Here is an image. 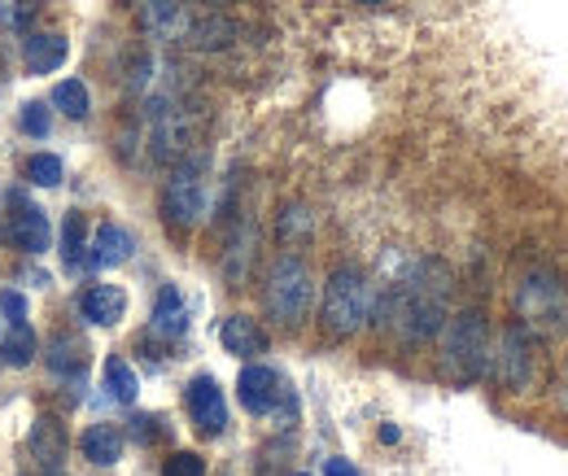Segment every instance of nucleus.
Wrapping results in <instances>:
<instances>
[{"instance_id":"1","label":"nucleus","mask_w":568,"mask_h":476,"mask_svg":"<svg viewBox=\"0 0 568 476\" xmlns=\"http://www.w3.org/2000/svg\"><path fill=\"white\" fill-rule=\"evenodd\" d=\"M376 315L385 324H394V333L412 345L442 337V328L450 320V272L433 259L412 263L394 284L381 288Z\"/></svg>"},{"instance_id":"2","label":"nucleus","mask_w":568,"mask_h":476,"mask_svg":"<svg viewBox=\"0 0 568 476\" xmlns=\"http://www.w3.org/2000/svg\"><path fill=\"white\" fill-rule=\"evenodd\" d=\"M490 354H495V341H490L486 311L468 306V311L446 320V328H442V367H446L450 381H459V385L481 381L490 372Z\"/></svg>"},{"instance_id":"3","label":"nucleus","mask_w":568,"mask_h":476,"mask_svg":"<svg viewBox=\"0 0 568 476\" xmlns=\"http://www.w3.org/2000/svg\"><path fill=\"white\" fill-rule=\"evenodd\" d=\"M516 315L534 337H560L568 333V288L560 272L529 267L516 280Z\"/></svg>"},{"instance_id":"4","label":"nucleus","mask_w":568,"mask_h":476,"mask_svg":"<svg viewBox=\"0 0 568 476\" xmlns=\"http://www.w3.org/2000/svg\"><path fill=\"white\" fill-rule=\"evenodd\" d=\"M372 311H376V288H372V280L358 272V267H337V272L328 275V284H324V311H320L328 337L346 341L355 337V333H363L367 320H372Z\"/></svg>"},{"instance_id":"5","label":"nucleus","mask_w":568,"mask_h":476,"mask_svg":"<svg viewBox=\"0 0 568 476\" xmlns=\"http://www.w3.org/2000/svg\"><path fill=\"white\" fill-rule=\"evenodd\" d=\"M263 306L281 328H302L311 306H315V275L306 267V259L297 254H281L267 272L263 284Z\"/></svg>"},{"instance_id":"6","label":"nucleus","mask_w":568,"mask_h":476,"mask_svg":"<svg viewBox=\"0 0 568 476\" xmlns=\"http://www.w3.org/2000/svg\"><path fill=\"white\" fill-rule=\"evenodd\" d=\"M490 372H495V381L507 394H529L538 385V337L520 320H511L498 333V345L490 354Z\"/></svg>"},{"instance_id":"7","label":"nucleus","mask_w":568,"mask_h":476,"mask_svg":"<svg viewBox=\"0 0 568 476\" xmlns=\"http://www.w3.org/2000/svg\"><path fill=\"white\" fill-rule=\"evenodd\" d=\"M206 205H211V193H206V166L202 158H184L166 189H162V214L175 232H193L202 219H206Z\"/></svg>"},{"instance_id":"8","label":"nucleus","mask_w":568,"mask_h":476,"mask_svg":"<svg viewBox=\"0 0 568 476\" xmlns=\"http://www.w3.org/2000/svg\"><path fill=\"white\" fill-rule=\"evenodd\" d=\"M236 398L250 415H272V419H293L297 415V398L288 394V385L281 381V372L250 363L236 376Z\"/></svg>"},{"instance_id":"9","label":"nucleus","mask_w":568,"mask_h":476,"mask_svg":"<svg viewBox=\"0 0 568 476\" xmlns=\"http://www.w3.org/2000/svg\"><path fill=\"white\" fill-rule=\"evenodd\" d=\"M144 144H149V153H153L158 162L184 158L189 144H193V123H189V114H184L175 101L158 97V101L149 105V114H144Z\"/></svg>"},{"instance_id":"10","label":"nucleus","mask_w":568,"mask_h":476,"mask_svg":"<svg viewBox=\"0 0 568 476\" xmlns=\"http://www.w3.org/2000/svg\"><path fill=\"white\" fill-rule=\"evenodd\" d=\"M184 403H189V415H193L202 437H219L227 428V398H223L214 376H193L184 389Z\"/></svg>"},{"instance_id":"11","label":"nucleus","mask_w":568,"mask_h":476,"mask_svg":"<svg viewBox=\"0 0 568 476\" xmlns=\"http://www.w3.org/2000/svg\"><path fill=\"white\" fill-rule=\"evenodd\" d=\"M49 236H53V227H49L44 210L36 202H27V198H13V210H9V241H13L18 250H27V254H44V250H49Z\"/></svg>"},{"instance_id":"12","label":"nucleus","mask_w":568,"mask_h":476,"mask_svg":"<svg viewBox=\"0 0 568 476\" xmlns=\"http://www.w3.org/2000/svg\"><path fill=\"white\" fill-rule=\"evenodd\" d=\"M189 333V302L175 284H162L153 311H149V337L158 341H180Z\"/></svg>"},{"instance_id":"13","label":"nucleus","mask_w":568,"mask_h":476,"mask_svg":"<svg viewBox=\"0 0 568 476\" xmlns=\"http://www.w3.org/2000/svg\"><path fill=\"white\" fill-rule=\"evenodd\" d=\"M79 315L88 324H97V328H110V324H119L128 315V293L119 284H88L79 293Z\"/></svg>"},{"instance_id":"14","label":"nucleus","mask_w":568,"mask_h":476,"mask_svg":"<svg viewBox=\"0 0 568 476\" xmlns=\"http://www.w3.org/2000/svg\"><path fill=\"white\" fill-rule=\"evenodd\" d=\"M31 459L40 464L44 476H62V464H67V433H62V424H58L53 415L36 419V428H31Z\"/></svg>"},{"instance_id":"15","label":"nucleus","mask_w":568,"mask_h":476,"mask_svg":"<svg viewBox=\"0 0 568 476\" xmlns=\"http://www.w3.org/2000/svg\"><path fill=\"white\" fill-rule=\"evenodd\" d=\"M132 250H136L132 232H123L119 223H101L97 236H92V245H88V263L97 272H110V267H123L132 259Z\"/></svg>"},{"instance_id":"16","label":"nucleus","mask_w":568,"mask_h":476,"mask_svg":"<svg viewBox=\"0 0 568 476\" xmlns=\"http://www.w3.org/2000/svg\"><path fill=\"white\" fill-rule=\"evenodd\" d=\"M219 341H223V350H227V354H236V358H254V354H263V350H267V333H263V324H258V320H250V315H227V320L219 324Z\"/></svg>"},{"instance_id":"17","label":"nucleus","mask_w":568,"mask_h":476,"mask_svg":"<svg viewBox=\"0 0 568 476\" xmlns=\"http://www.w3.org/2000/svg\"><path fill=\"white\" fill-rule=\"evenodd\" d=\"M62 62H67V36L36 31V36L22 40V67H27V74H53Z\"/></svg>"},{"instance_id":"18","label":"nucleus","mask_w":568,"mask_h":476,"mask_svg":"<svg viewBox=\"0 0 568 476\" xmlns=\"http://www.w3.org/2000/svg\"><path fill=\"white\" fill-rule=\"evenodd\" d=\"M141 22L144 31L158 36V40H184V31H189V18H184L180 0H144Z\"/></svg>"},{"instance_id":"19","label":"nucleus","mask_w":568,"mask_h":476,"mask_svg":"<svg viewBox=\"0 0 568 476\" xmlns=\"http://www.w3.org/2000/svg\"><path fill=\"white\" fill-rule=\"evenodd\" d=\"M79 450H83L88 464H97V468H114V464L123 459V433H119L114 424H92V428L83 433Z\"/></svg>"},{"instance_id":"20","label":"nucleus","mask_w":568,"mask_h":476,"mask_svg":"<svg viewBox=\"0 0 568 476\" xmlns=\"http://www.w3.org/2000/svg\"><path fill=\"white\" fill-rule=\"evenodd\" d=\"M236 40V22L223 18V13H211V18H193L189 31H184V44L202 49V53H214V49H227Z\"/></svg>"},{"instance_id":"21","label":"nucleus","mask_w":568,"mask_h":476,"mask_svg":"<svg viewBox=\"0 0 568 476\" xmlns=\"http://www.w3.org/2000/svg\"><path fill=\"white\" fill-rule=\"evenodd\" d=\"M49 367H53V376H67V381H79L83 372H88V345L71 333H62V337L49 341Z\"/></svg>"},{"instance_id":"22","label":"nucleus","mask_w":568,"mask_h":476,"mask_svg":"<svg viewBox=\"0 0 568 476\" xmlns=\"http://www.w3.org/2000/svg\"><path fill=\"white\" fill-rule=\"evenodd\" d=\"M105 394H110V403H123V407L136 403V394H141V376L123 354H114L105 363Z\"/></svg>"},{"instance_id":"23","label":"nucleus","mask_w":568,"mask_h":476,"mask_svg":"<svg viewBox=\"0 0 568 476\" xmlns=\"http://www.w3.org/2000/svg\"><path fill=\"white\" fill-rule=\"evenodd\" d=\"M311 232H315V214L306 205H284L281 214H276V241L288 245V250L311 241Z\"/></svg>"},{"instance_id":"24","label":"nucleus","mask_w":568,"mask_h":476,"mask_svg":"<svg viewBox=\"0 0 568 476\" xmlns=\"http://www.w3.org/2000/svg\"><path fill=\"white\" fill-rule=\"evenodd\" d=\"M36 333L27 328V324H9V333L0 341V358L9 363V367H27L31 358H36Z\"/></svg>"},{"instance_id":"25","label":"nucleus","mask_w":568,"mask_h":476,"mask_svg":"<svg viewBox=\"0 0 568 476\" xmlns=\"http://www.w3.org/2000/svg\"><path fill=\"white\" fill-rule=\"evenodd\" d=\"M53 105H58L67 119H88V110H92L88 83H79V79H62V83L53 88Z\"/></svg>"},{"instance_id":"26","label":"nucleus","mask_w":568,"mask_h":476,"mask_svg":"<svg viewBox=\"0 0 568 476\" xmlns=\"http://www.w3.org/2000/svg\"><path fill=\"white\" fill-rule=\"evenodd\" d=\"M83 214L79 210H71L67 219H62V263L67 267H79L83 263V254H88V241H83Z\"/></svg>"},{"instance_id":"27","label":"nucleus","mask_w":568,"mask_h":476,"mask_svg":"<svg viewBox=\"0 0 568 476\" xmlns=\"http://www.w3.org/2000/svg\"><path fill=\"white\" fill-rule=\"evenodd\" d=\"M27 180L40 184V189H58L62 184V162L53 153H36V158H27Z\"/></svg>"},{"instance_id":"28","label":"nucleus","mask_w":568,"mask_h":476,"mask_svg":"<svg viewBox=\"0 0 568 476\" xmlns=\"http://www.w3.org/2000/svg\"><path fill=\"white\" fill-rule=\"evenodd\" d=\"M40 13V0H0V27L9 31H27Z\"/></svg>"},{"instance_id":"29","label":"nucleus","mask_w":568,"mask_h":476,"mask_svg":"<svg viewBox=\"0 0 568 476\" xmlns=\"http://www.w3.org/2000/svg\"><path fill=\"white\" fill-rule=\"evenodd\" d=\"M162 476H206V459L193 450H175V455H166Z\"/></svg>"},{"instance_id":"30","label":"nucleus","mask_w":568,"mask_h":476,"mask_svg":"<svg viewBox=\"0 0 568 476\" xmlns=\"http://www.w3.org/2000/svg\"><path fill=\"white\" fill-rule=\"evenodd\" d=\"M132 437L144 442V446H153V442L171 437V428H166V419H162V415H136V419H132Z\"/></svg>"},{"instance_id":"31","label":"nucleus","mask_w":568,"mask_h":476,"mask_svg":"<svg viewBox=\"0 0 568 476\" xmlns=\"http://www.w3.org/2000/svg\"><path fill=\"white\" fill-rule=\"evenodd\" d=\"M22 132H27V136H49V110H44V105H40V101H31V105H27V110H22Z\"/></svg>"},{"instance_id":"32","label":"nucleus","mask_w":568,"mask_h":476,"mask_svg":"<svg viewBox=\"0 0 568 476\" xmlns=\"http://www.w3.org/2000/svg\"><path fill=\"white\" fill-rule=\"evenodd\" d=\"M0 311L9 315V324H27V297H22V293L4 288V293H0Z\"/></svg>"},{"instance_id":"33","label":"nucleus","mask_w":568,"mask_h":476,"mask_svg":"<svg viewBox=\"0 0 568 476\" xmlns=\"http://www.w3.org/2000/svg\"><path fill=\"white\" fill-rule=\"evenodd\" d=\"M324 476H358V468L346 464V459H328V464H324Z\"/></svg>"},{"instance_id":"34","label":"nucleus","mask_w":568,"mask_h":476,"mask_svg":"<svg viewBox=\"0 0 568 476\" xmlns=\"http://www.w3.org/2000/svg\"><path fill=\"white\" fill-rule=\"evenodd\" d=\"M358 4H367V9H381V4H389V0H358Z\"/></svg>"},{"instance_id":"35","label":"nucleus","mask_w":568,"mask_h":476,"mask_svg":"<svg viewBox=\"0 0 568 476\" xmlns=\"http://www.w3.org/2000/svg\"><path fill=\"white\" fill-rule=\"evenodd\" d=\"M206 4H219V0H206Z\"/></svg>"},{"instance_id":"36","label":"nucleus","mask_w":568,"mask_h":476,"mask_svg":"<svg viewBox=\"0 0 568 476\" xmlns=\"http://www.w3.org/2000/svg\"><path fill=\"white\" fill-rule=\"evenodd\" d=\"M297 476H311V473H297Z\"/></svg>"}]
</instances>
